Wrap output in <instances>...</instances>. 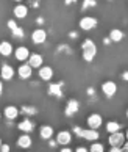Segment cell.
<instances>
[{"label":"cell","instance_id":"1","mask_svg":"<svg viewBox=\"0 0 128 152\" xmlns=\"http://www.w3.org/2000/svg\"><path fill=\"white\" fill-rule=\"evenodd\" d=\"M95 52H97V47H95V44H94V41L86 39V41L83 42V58L89 63V61H92L94 57H95Z\"/></svg>","mask_w":128,"mask_h":152},{"label":"cell","instance_id":"2","mask_svg":"<svg viewBox=\"0 0 128 152\" xmlns=\"http://www.w3.org/2000/svg\"><path fill=\"white\" fill-rule=\"evenodd\" d=\"M108 141L111 144V148H122L125 143V135L122 132H116V133H109Z\"/></svg>","mask_w":128,"mask_h":152},{"label":"cell","instance_id":"3","mask_svg":"<svg viewBox=\"0 0 128 152\" xmlns=\"http://www.w3.org/2000/svg\"><path fill=\"white\" fill-rule=\"evenodd\" d=\"M102 122H103V119H102V116H100L98 113H92V115L88 116V126H89V129L97 130V129L102 126Z\"/></svg>","mask_w":128,"mask_h":152},{"label":"cell","instance_id":"4","mask_svg":"<svg viewBox=\"0 0 128 152\" xmlns=\"http://www.w3.org/2000/svg\"><path fill=\"white\" fill-rule=\"evenodd\" d=\"M16 74V71H14V67L13 66H9V64H2V67H0V77L3 78V80H11V78L14 77Z\"/></svg>","mask_w":128,"mask_h":152},{"label":"cell","instance_id":"5","mask_svg":"<svg viewBox=\"0 0 128 152\" xmlns=\"http://www.w3.org/2000/svg\"><path fill=\"white\" fill-rule=\"evenodd\" d=\"M102 91L105 96H108V97H113V96L117 93V85H116L114 82H105L102 85Z\"/></svg>","mask_w":128,"mask_h":152},{"label":"cell","instance_id":"6","mask_svg":"<svg viewBox=\"0 0 128 152\" xmlns=\"http://www.w3.org/2000/svg\"><path fill=\"white\" fill-rule=\"evenodd\" d=\"M46 39H47V33L42 28H38L31 33V41L35 44H42V42H46Z\"/></svg>","mask_w":128,"mask_h":152},{"label":"cell","instance_id":"7","mask_svg":"<svg viewBox=\"0 0 128 152\" xmlns=\"http://www.w3.org/2000/svg\"><path fill=\"white\" fill-rule=\"evenodd\" d=\"M95 25H97V19L91 18V16H86V18H83L80 20V27L83 30H92V28H95Z\"/></svg>","mask_w":128,"mask_h":152},{"label":"cell","instance_id":"8","mask_svg":"<svg viewBox=\"0 0 128 152\" xmlns=\"http://www.w3.org/2000/svg\"><path fill=\"white\" fill-rule=\"evenodd\" d=\"M80 108V105H78V100H75V99H72L67 102V107H66V110H64V113L66 116H74L77 111H78Z\"/></svg>","mask_w":128,"mask_h":152},{"label":"cell","instance_id":"9","mask_svg":"<svg viewBox=\"0 0 128 152\" xmlns=\"http://www.w3.org/2000/svg\"><path fill=\"white\" fill-rule=\"evenodd\" d=\"M31 71H33V67L27 63V64H20L19 66V69H17V74L20 78H24V80H27V78H30L31 77Z\"/></svg>","mask_w":128,"mask_h":152},{"label":"cell","instance_id":"10","mask_svg":"<svg viewBox=\"0 0 128 152\" xmlns=\"http://www.w3.org/2000/svg\"><path fill=\"white\" fill-rule=\"evenodd\" d=\"M14 57H16V60H19V61H25V60H28V57H30V50L27 47H24V46H20V47L16 49Z\"/></svg>","mask_w":128,"mask_h":152},{"label":"cell","instance_id":"11","mask_svg":"<svg viewBox=\"0 0 128 152\" xmlns=\"http://www.w3.org/2000/svg\"><path fill=\"white\" fill-rule=\"evenodd\" d=\"M70 140H72V135H70V132H67V130H63V132H59V133L56 135V143H58V144L67 146V144L70 143Z\"/></svg>","mask_w":128,"mask_h":152},{"label":"cell","instance_id":"12","mask_svg":"<svg viewBox=\"0 0 128 152\" xmlns=\"http://www.w3.org/2000/svg\"><path fill=\"white\" fill-rule=\"evenodd\" d=\"M39 77L42 78V80H52V77H53V69L50 66H41L39 67Z\"/></svg>","mask_w":128,"mask_h":152},{"label":"cell","instance_id":"13","mask_svg":"<svg viewBox=\"0 0 128 152\" xmlns=\"http://www.w3.org/2000/svg\"><path fill=\"white\" fill-rule=\"evenodd\" d=\"M42 57L39 53H30V57H28V64L31 66V67H41L42 66Z\"/></svg>","mask_w":128,"mask_h":152},{"label":"cell","instance_id":"14","mask_svg":"<svg viewBox=\"0 0 128 152\" xmlns=\"http://www.w3.org/2000/svg\"><path fill=\"white\" fill-rule=\"evenodd\" d=\"M3 115L7 116V119H16V118L19 116V108L17 107H13V105H9V107H7V108L3 110Z\"/></svg>","mask_w":128,"mask_h":152},{"label":"cell","instance_id":"15","mask_svg":"<svg viewBox=\"0 0 128 152\" xmlns=\"http://www.w3.org/2000/svg\"><path fill=\"white\" fill-rule=\"evenodd\" d=\"M27 14H28V8L25 7V5H16L14 7V16L17 19H25L27 18Z\"/></svg>","mask_w":128,"mask_h":152},{"label":"cell","instance_id":"16","mask_svg":"<svg viewBox=\"0 0 128 152\" xmlns=\"http://www.w3.org/2000/svg\"><path fill=\"white\" fill-rule=\"evenodd\" d=\"M81 138L88 140V141H95V140H98V132L94 129H86V130H83Z\"/></svg>","mask_w":128,"mask_h":152},{"label":"cell","instance_id":"17","mask_svg":"<svg viewBox=\"0 0 128 152\" xmlns=\"http://www.w3.org/2000/svg\"><path fill=\"white\" fill-rule=\"evenodd\" d=\"M39 137L42 140H50L53 137V127L52 126H42L39 129Z\"/></svg>","mask_w":128,"mask_h":152},{"label":"cell","instance_id":"18","mask_svg":"<svg viewBox=\"0 0 128 152\" xmlns=\"http://www.w3.org/2000/svg\"><path fill=\"white\" fill-rule=\"evenodd\" d=\"M17 146H19V148H24V149L30 148V146H31V138H30V135H28V133L20 135V137L17 138Z\"/></svg>","mask_w":128,"mask_h":152},{"label":"cell","instance_id":"19","mask_svg":"<svg viewBox=\"0 0 128 152\" xmlns=\"http://www.w3.org/2000/svg\"><path fill=\"white\" fill-rule=\"evenodd\" d=\"M11 53H13V46H11V42H8V41H2V42H0V55H3V57H9Z\"/></svg>","mask_w":128,"mask_h":152},{"label":"cell","instance_id":"20","mask_svg":"<svg viewBox=\"0 0 128 152\" xmlns=\"http://www.w3.org/2000/svg\"><path fill=\"white\" fill-rule=\"evenodd\" d=\"M19 130H22L24 133H30L33 130V122L30 119H24L19 122Z\"/></svg>","mask_w":128,"mask_h":152},{"label":"cell","instance_id":"21","mask_svg":"<svg viewBox=\"0 0 128 152\" xmlns=\"http://www.w3.org/2000/svg\"><path fill=\"white\" fill-rule=\"evenodd\" d=\"M109 39H111V41H114V42L122 41V39H124V31H122V30H111Z\"/></svg>","mask_w":128,"mask_h":152},{"label":"cell","instance_id":"22","mask_svg":"<svg viewBox=\"0 0 128 152\" xmlns=\"http://www.w3.org/2000/svg\"><path fill=\"white\" fill-rule=\"evenodd\" d=\"M61 83H58V85H50L48 86V94L52 96H56V97H61L63 96V91H61Z\"/></svg>","mask_w":128,"mask_h":152},{"label":"cell","instance_id":"23","mask_svg":"<svg viewBox=\"0 0 128 152\" xmlns=\"http://www.w3.org/2000/svg\"><path fill=\"white\" fill-rule=\"evenodd\" d=\"M106 130L109 133H116V132H120V124L119 122H114V121H109L106 124Z\"/></svg>","mask_w":128,"mask_h":152},{"label":"cell","instance_id":"24","mask_svg":"<svg viewBox=\"0 0 128 152\" xmlns=\"http://www.w3.org/2000/svg\"><path fill=\"white\" fill-rule=\"evenodd\" d=\"M89 152H105V148H103L102 143H95V141H94L92 146L89 148Z\"/></svg>","mask_w":128,"mask_h":152},{"label":"cell","instance_id":"25","mask_svg":"<svg viewBox=\"0 0 128 152\" xmlns=\"http://www.w3.org/2000/svg\"><path fill=\"white\" fill-rule=\"evenodd\" d=\"M24 36H25V31L22 30L20 27H17V28L13 30V38H14V39H22Z\"/></svg>","mask_w":128,"mask_h":152},{"label":"cell","instance_id":"26","mask_svg":"<svg viewBox=\"0 0 128 152\" xmlns=\"http://www.w3.org/2000/svg\"><path fill=\"white\" fill-rule=\"evenodd\" d=\"M22 111H24V113H27V115H36V113H38V110L35 108V107H24V108H22Z\"/></svg>","mask_w":128,"mask_h":152},{"label":"cell","instance_id":"27","mask_svg":"<svg viewBox=\"0 0 128 152\" xmlns=\"http://www.w3.org/2000/svg\"><path fill=\"white\" fill-rule=\"evenodd\" d=\"M8 28H9L11 31H13L14 28H17V24H16L14 20H8Z\"/></svg>","mask_w":128,"mask_h":152},{"label":"cell","instance_id":"28","mask_svg":"<svg viewBox=\"0 0 128 152\" xmlns=\"http://www.w3.org/2000/svg\"><path fill=\"white\" fill-rule=\"evenodd\" d=\"M74 132H75V135L81 137V135H83V129H81V127H74Z\"/></svg>","mask_w":128,"mask_h":152},{"label":"cell","instance_id":"29","mask_svg":"<svg viewBox=\"0 0 128 152\" xmlns=\"http://www.w3.org/2000/svg\"><path fill=\"white\" fill-rule=\"evenodd\" d=\"M0 152H9V146L8 144H2L0 146Z\"/></svg>","mask_w":128,"mask_h":152},{"label":"cell","instance_id":"30","mask_svg":"<svg viewBox=\"0 0 128 152\" xmlns=\"http://www.w3.org/2000/svg\"><path fill=\"white\" fill-rule=\"evenodd\" d=\"M75 152H88V149H86V148H83V146H80V148H77V149H75Z\"/></svg>","mask_w":128,"mask_h":152},{"label":"cell","instance_id":"31","mask_svg":"<svg viewBox=\"0 0 128 152\" xmlns=\"http://www.w3.org/2000/svg\"><path fill=\"white\" fill-rule=\"evenodd\" d=\"M109 152H124V151H122V148H111Z\"/></svg>","mask_w":128,"mask_h":152},{"label":"cell","instance_id":"32","mask_svg":"<svg viewBox=\"0 0 128 152\" xmlns=\"http://www.w3.org/2000/svg\"><path fill=\"white\" fill-rule=\"evenodd\" d=\"M122 78H124L125 82H128V71H125L124 74H122Z\"/></svg>","mask_w":128,"mask_h":152},{"label":"cell","instance_id":"33","mask_svg":"<svg viewBox=\"0 0 128 152\" xmlns=\"http://www.w3.org/2000/svg\"><path fill=\"white\" fill-rule=\"evenodd\" d=\"M122 151H124V152H128V141L124 143V146H122Z\"/></svg>","mask_w":128,"mask_h":152},{"label":"cell","instance_id":"34","mask_svg":"<svg viewBox=\"0 0 128 152\" xmlns=\"http://www.w3.org/2000/svg\"><path fill=\"white\" fill-rule=\"evenodd\" d=\"M61 152H74V151L69 149V148H63V149H61Z\"/></svg>","mask_w":128,"mask_h":152},{"label":"cell","instance_id":"35","mask_svg":"<svg viewBox=\"0 0 128 152\" xmlns=\"http://www.w3.org/2000/svg\"><path fill=\"white\" fill-rule=\"evenodd\" d=\"M2 93H3V83L0 82V96H2Z\"/></svg>","mask_w":128,"mask_h":152},{"label":"cell","instance_id":"36","mask_svg":"<svg viewBox=\"0 0 128 152\" xmlns=\"http://www.w3.org/2000/svg\"><path fill=\"white\" fill-rule=\"evenodd\" d=\"M74 2H77V0H66V5H70V3H74Z\"/></svg>","mask_w":128,"mask_h":152},{"label":"cell","instance_id":"37","mask_svg":"<svg viewBox=\"0 0 128 152\" xmlns=\"http://www.w3.org/2000/svg\"><path fill=\"white\" fill-rule=\"evenodd\" d=\"M125 140H127V141H128V130H127V133H125Z\"/></svg>","mask_w":128,"mask_h":152},{"label":"cell","instance_id":"38","mask_svg":"<svg viewBox=\"0 0 128 152\" xmlns=\"http://www.w3.org/2000/svg\"><path fill=\"white\" fill-rule=\"evenodd\" d=\"M13 2H22V0H13Z\"/></svg>","mask_w":128,"mask_h":152},{"label":"cell","instance_id":"39","mask_svg":"<svg viewBox=\"0 0 128 152\" xmlns=\"http://www.w3.org/2000/svg\"><path fill=\"white\" fill-rule=\"evenodd\" d=\"M2 144H3V143H2V140H0V146H2Z\"/></svg>","mask_w":128,"mask_h":152},{"label":"cell","instance_id":"40","mask_svg":"<svg viewBox=\"0 0 128 152\" xmlns=\"http://www.w3.org/2000/svg\"><path fill=\"white\" fill-rule=\"evenodd\" d=\"M127 118H128V110H127Z\"/></svg>","mask_w":128,"mask_h":152},{"label":"cell","instance_id":"41","mask_svg":"<svg viewBox=\"0 0 128 152\" xmlns=\"http://www.w3.org/2000/svg\"><path fill=\"white\" fill-rule=\"evenodd\" d=\"M0 119H2V115H0Z\"/></svg>","mask_w":128,"mask_h":152}]
</instances>
